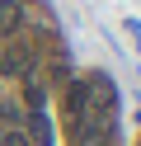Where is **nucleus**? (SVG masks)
Masks as SVG:
<instances>
[{
  "mask_svg": "<svg viewBox=\"0 0 141 146\" xmlns=\"http://www.w3.org/2000/svg\"><path fill=\"white\" fill-rule=\"evenodd\" d=\"M14 24H19V5H14V0H0V33L14 29Z\"/></svg>",
  "mask_w": 141,
  "mask_h": 146,
  "instance_id": "1",
  "label": "nucleus"
}]
</instances>
